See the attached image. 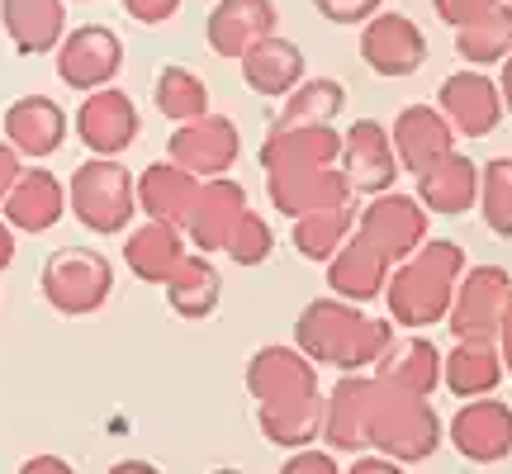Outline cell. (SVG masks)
Segmentation results:
<instances>
[{
	"mask_svg": "<svg viewBox=\"0 0 512 474\" xmlns=\"http://www.w3.org/2000/svg\"><path fill=\"white\" fill-rule=\"evenodd\" d=\"M456 53H460V62H470V67H498V62L512 53V5L508 0L494 5L489 15L460 24Z\"/></svg>",
	"mask_w": 512,
	"mask_h": 474,
	"instance_id": "obj_34",
	"label": "cell"
},
{
	"mask_svg": "<svg viewBox=\"0 0 512 474\" xmlns=\"http://www.w3.org/2000/svg\"><path fill=\"white\" fill-rule=\"evenodd\" d=\"M441 446V418L432 399L408 394L399 384L375 375V403H370V451L399 460V465H418L432 460Z\"/></svg>",
	"mask_w": 512,
	"mask_h": 474,
	"instance_id": "obj_2",
	"label": "cell"
},
{
	"mask_svg": "<svg viewBox=\"0 0 512 474\" xmlns=\"http://www.w3.org/2000/svg\"><path fill=\"white\" fill-rule=\"evenodd\" d=\"M19 171H24V157H19L15 147L0 138V204H5V195L15 190V181H19Z\"/></svg>",
	"mask_w": 512,
	"mask_h": 474,
	"instance_id": "obj_45",
	"label": "cell"
},
{
	"mask_svg": "<svg viewBox=\"0 0 512 474\" xmlns=\"http://www.w3.org/2000/svg\"><path fill=\"white\" fill-rule=\"evenodd\" d=\"M370 403H375V375H342L328 394L323 413V441L328 451H370Z\"/></svg>",
	"mask_w": 512,
	"mask_h": 474,
	"instance_id": "obj_21",
	"label": "cell"
},
{
	"mask_svg": "<svg viewBox=\"0 0 512 474\" xmlns=\"http://www.w3.org/2000/svg\"><path fill=\"white\" fill-rule=\"evenodd\" d=\"M0 29L19 57H48L67 38V0H0Z\"/></svg>",
	"mask_w": 512,
	"mask_h": 474,
	"instance_id": "obj_23",
	"label": "cell"
},
{
	"mask_svg": "<svg viewBox=\"0 0 512 474\" xmlns=\"http://www.w3.org/2000/svg\"><path fill=\"white\" fill-rule=\"evenodd\" d=\"M247 394H252L256 403L318 394V365L299 347H261V351H252V361H247Z\"/></svg>",
	"mask_w": 512,
	"mask_h": 474,
	"instance_id": "obj_22",
	"label": "cell"
},
{
	"mask_svg": "<svg viewBox=\"0 0 512 474\" xmlns=\"http://www.w3.org/2000/svg\"><path fill=\"white\" fill-rule=\"evenodd\" d=\"M166 290V304L176 318H190V323H200V318H214L219 313V299H223V275L219 266L209 261V256H190L176 266V275L162 285Z\"/></svg>",
	"mask_w": 512,
	"mask_h": 474,
	"instance_id": "obj_31",
	"label": "cell"
},
{
	"mask_svg": "<svg viewBox=\"0 0 512 474\" xmlns=\"http://www.w3.org/2000/svg\"><path fill=\"white\" fill-rule=\"evenodd\" d=\"M15 228H10V223H5V214H0V275H5V271H10V266H15Z\"/></svg>",
	"mask_w": 512,
	"mask_h": 474,
	"instance_id": "obj_49",
	"label": "cell"
},
{
	"mask_svg": "<svg viewBox=\"0 0 512 474\" xmlns=\"http://www.w3.org/2000/svg\"><path fill=\"white\" fill-rule=\"evenodd\" d=\"M465 275V252L451 237H427L413 256H403L399 266L389 271V285H384V304H389V318L408 332H422L441 323L451 313V299H456V285Z\"/></svg>",
	"mask_w": 512,
	"mask_h": 474,
	"instance_id": "obj_1",
	"label": "cell"
},
{
	"mask_svg": "<svg viewBox=\"0 0 512 474\" xmlns=\"http://www.w3.org/2000/svg\"><path fill=\"white\" fill-rule=\"evenodd\" d=\"M209 474H242V470H209Z\"/></svg>",
	"mask_w": 512,
	"mask_h": 474,
	"instance_id": "obj_52",
	"label": "cell"
},
{
	"mask_svg": "<svg viewBox=\"0 0 512 474\" xmlns=\"http://www.w3.org/2000/svg\"><path fill=\"white\" fill-rule=\"evenodd\" d=\"M437 110L446 114L451 128L465 133V138H489V133L503 124V91H498V81H489L484 72L465 67V72L441 81Z\"/></svg>",
	"mask_w": 512,
	"mask_h": 474,
	"instance_id": "obj_14",
	"label": "cell"
},
{
	"mask_svg": "<svg viewBox=\"0 0 512 474\" xmlns=\"http://www.w3.org/2000/svg\"><path fill=\"white\" fill-rule=\"evenodd\" d=\"M0 214H5V223L15 228V233H48V228H57L62 223V214H67V185L57 181L48 166H24L19 171L15 190L5 195V204H0Z\"/></svg>",
	"mask_w": 512,
	"mask_h": 474,
	"instance_id": "obj_20",
	"label": "cell"
},
{
	"mask_svg": "<svg viewBox=\"0 0 512 474\" xmlns=\"http://www.w3.org/2000/svg\"><path fill=\"white\" fill-rule=\"evenodd\" d=\"M0 133H5V143L15 147L19 157L48 162L57 147L67 143L72 119H67V110L57 105L53 95H19L15 105H5V114H0Z\"/></svg>",
	"mask_w": 512,
	"mask_h": 474,
	"instance_id": "obj_13",
	"label": "cell"
},
{
	"mask_svg": "<svg viewBox=\"0 0 512 474\" xmlns=\"http://www.w3.org/2000/svg\"><path fill=\"white\" fill-rule=\"evenodd\" d=\"M200 190V176H190L185 166H176L171 157L166 162H152L138 176V209L147 219H162V223H176L181 228L185 214H190V200Z\"/></svg>",
	"mask_w": 512,
	"mask_h": 474,
	"instance_id": "obj_32",
	"label": "cell"
},
{
	"mask_svg": "<svg viewBox=\"0 0 512 474\" xmlns=\"http://www.w3.org/2000/svg\"><path fill=\"white\" fill-rule=\"evenodd\" d=\"M361 62L375 76L403 81L427 62V34L399 10H380L361 24Z\"/></svg>",
	"mask_w": 512,
	"mask_h": 474,
	"instance_id": "obj_9",
	"label": "cell"
},
{
	"mask_svg": "<svg viewBox=\"0 0 512 474\" xmlns=\"http://www.w3.org/2000/svg\"><path fill=\"white\" fill-rule=\"evenodd\" d=\"M323 413H328V399L323 394H299V399H275V403H256V427L271 446H285V451H299V446H313L323 437Z\"/></svg>",
	"mask_w": 512,
	"mask_h": 474,
	"instance_id": "obj_30",
	"label": "cell"
},
{
	"mask_svg": "<svg viewBox=\"0 0 512 474\" xmlns=\"http://www.w3.org/2000/svg\"><path fill=\"white\" fill-rule=\"evenodd\" d=\"M124 5V15L133 19V24H147V29H157V24H166V19L181 15L185 0H119Z\"/></svg>",
	"mask_w": 512,
	"mask_h": 474,
	"instance_id": "obj_43",
	"label": "cell"
},
{
	"mask_svg": "<svg viewBox=\"0 0 512 474\" xmlns=\"http://www.w3.org/2000/svg\"><path fill=\"white\" fill-rule=\"evenodd\" d=\"M389 342H394V318H366V323L356 328V337H351V347L337 370H347V375L375 370V361L389 351Z\"/></svg>",
	"mask_w": 512,
	"mask_h": 474,
	"instance_id": "obj_40",
	"label": "cell"
},
{
	"mask_svg": "<svg viewBox=\"0 0 512 474\" xmlns=\"http://www.w3.org/2000/svg\"><path fill=\"white\" fill-rule=\"evenodd\" d=\"M143 133V119H138V105L133 95L119 91V86H105V91H91L81 105H76V138L91 157H124L128 147L138 143Z\"/></svg>",
	"mask_w": 512,
	"mask_h": 474,
	"instance_id": "obj_7",
	"label": "cell"
},
{
	"mask_svg": "<svg viewBox=\"0 0 512 474\" xmlns=\"http://www.w3.org/2000/svg\"><path fill=\"white\" fill-rule=\"evenodd\" d=\"M361 323H366V313H361V304H351V299H337V294L309 299L299 309V318H294V347L304 351L313 365H332L337 370Z\"/></svg>",
	"mask_w": 512,
	"mask_h": 474,
	"instance_id": "obj_8",
	"label": "cell"
},
{
	"mask_svg": "<svg viewBox=\"0 0 512 474\" xmlns=\"http://www.w3.org/2000/svg\"><path fill=\"white\" fill-rule=\"evenodd\" d=\"M105 474H162L157 470V465H152V460H138V456H128V460H114L110 470Z\"/></svg>",
	"mask_w": 512,
	"mask_h": 474,
	"instance_id": "obj_50",
	"label": "cell"
},
{
	"mask_svg": "<svg viewBox=\"0 0 512 474\" xmlns=\"http://www.w3.org/2000/svg\"><path fill=\"white\" fill-rule=\"evenodd\" d=\"M356 233V209L342 204V209H313V214H299L294 219V252L304 256V261H323L328 266L337 247Z\"/></svg>",
	"mask_w": 512,
	"mask_h": 474,
	"instance_id": "obj_36",
	"label": "cell"
},
{
	"mask_svg": "<svg viewBox=\"0 0 512 474\" xmlns=\"http://www.w3.org/2000/svg\"><path fill=\"white\" fill-rule=\"evenodd\" d=\"M347 474H403V465H399V460H389V456H380V451H375V456H366V451H361V456L351 460Z\"/></svg>",
	"mask_w": 512,
	"mask_h": 474,
	"instance_id": "obj_48",
	"label": "cell"
},
{
	"mask_svg": "<svg viewBox=\"0 0 512 474\" xmlns=\"http://www.w3.org/2000/svg\"><path fill=\"white\" fill-rule=\"evenodd\" d=\"M242 214H247V190L238 181H228V176H214V181H200L181 228L195 252L214 256V252H223V242L238 228Z\"/></svg>",
	"mask_w": 512,
	"mask_h": 474,
	"instance_id": "obj_16",
	"label": "cell"
},
{
	"mask_svg": "<svg viewBox=\"0 0 512 474\" xmlns=\"http://www.w3.org/2000/svg\"><path fill=\"white\" fill-rule=\"evenodd\" d=\"M152 105H157L162 119L185 124V119L209 114V86H204L190 67H176V62H171V67H162L157 81H152Z\"/></svg>",
	"mask_w": 512,
	"mask_h": 474,
	"instance_id": "obj_37",
	"label": "cell"
},
{
	"mask_svg": "<svg viewBox=\"0 0 512 474\" xmlns=\"http://www.w3.org/2000/svg\"><path fill=\"white\" fill-rule=\"evenodd\" d=\"M375 375L389 384H399L408 394L432 399V389L441 384V351L427 337H394L389 351L375 361Z\"/></svg>",
	"mask_w": 512,
	"mask_h": 474,
	"instance_id": "obj_33",
	"label": "cell"
},
{
	"mask_svg": "<svg viewBox=\"0 0 512 474\" xmlns=\"http://www.w3.org/2000/svg\"><path fill=\"white\" fill-rule=\"evenodd\" d=\"M166 157L176 166H185L190 176L200 181H214V176H228L233 162L242 157V133L233 119L223 114H200V119H185L176 124V133L166 138Z\"/></svg>",
	"mask_w": 512,
	"mask_h": 474,
	"instance_id": "obj_6",
	"label": "cell"
},
{
	"mask_svg": "<svg viewBox=\"0 0 512 474\" xmlns=\"http://www.w3.org/2000/svg\"><path fill=\"white\" fill-rule=\"evenodd\" d=\"M38 290L62 318H91L110 304L114 261L95 247H57L38 271Z\"/></svg>",
	"mask_w": 512,
	"mask_h": 474,
	"instance_id": "obj_4",
	"label": "cell"
},
{
	"mask_svg": "<svg viewBox=\"0 0 512 474\" xmlns=\"http://www.w3.org/2000/svg\"><path fill=\"white\" fill-rule=\"evenodd\" d=\"M479 209L489 233L512 237V157H494L479 166Z\"/></svg>",
	"mask_w": 512,
	"mask_h": 474,
	"instance_id": "obj_38",
	"label": "cell"
},
{
	"mask_svg": "<svg viewBox=\"0 0 512 474\" xmlns=\"http://www.w3.org/2000/svg\"><path fill=\"white\" fill-rule=\"evenodd\" d=\"M356 233L370 237L394 266L403 256H413L427 242V209H422L413 195H399V190H384V195H370V204L356 214Z\"/></svg>",
	"mask_w": 512,
	"mask_h": 474,
	"instance_id": "obj_10",
	"label": "cell"
},
{
	"mask_svg": "<svg viewBox=\"0 0 512 474\" xmlns=\"http://www.w3.org/2000/svg\"><path fill=\"white\" fill-rule=\"evenodd\" d=\"M503 62H508V67H503V76H498V91H503V114L512 119V53L503 57Z\"/></svg>",
	"mask_w": 512,
	"mask_h": 474,
	"instance_id": "obj_51",
	"label": "cell"
},
{
	"mask_svg": "<svg viewBox=\"0 0 512 474\" xmlns=\"http://www.w3.org/2000/svg\"><path fill=\"white\" fill-rule=\"evenodd\" d=\"M337 166L347 171V181L356 195H384L399 181V157L389 143V128L380 119H356L342 133V157Z\"/></svg>",
	"mask_w": 512,
	"mask_h": 474,
	"instance_id": "obj_12",
	"label": "cell"
},
{
	"mask_svg": "<svg viewBox=\"0 0 512 474\" xmlns=\"http://www.w3.org/2000/svg\"><path fill=\"white\" fill-rule=\"evenodd\" d=\"M280 474H342V465H337V456H332V451L299 446V451H290V460L280 465Z\"/></svg>",
	"mask_w": 512,
	"mask_h": 474,
	"instance_id": "obj_42",
	"label": "cell"
},
{
	"mask_svg": "<svg viewBox=\"0 0 512 474\" xmlns=\"http://www.w3.org/2000/svg\"><path fill=\"white\" fill-rule=\"evenodd\" d=\"M503 356H498L494 337H460L456 347L441 356V384L456 399H484L503 384Z\"/></svg>",
	"mask_w": 512,
	"mask_h": 474,
	"instance_id": "obj_27",
	"label": "cell"
},
{
	"mask_svg": "<svg viewBox=\"0 0 512 474\" xmlns=\"http://www.w3.org/2000/svg\"><path fill=\"white\" fill-rule=\"evenodd\" d=\"M498 356H503V370H508V380H512V290L508 299H503V313H498Z\"/></svg>",
	"mask_w": 512,
	"mask_h": 474,
	"instance_id": "obj_47",
	"label": "cell"
},
{
	"mask_svg": "<svg viewBox=\"0 0 512 474\" xmlns=\"http://www.w3.org/2000/svg\"><path fill=\"white\" fill-rule=\"evenodd\" d=\"M494 5H503V0H432L437 19H446L451 29H460V24H470V19H479V15H489Z\"/></svg>",
	"mask_w": 512,
	"mask_h": 474,
	"instance_id": "obj_44",
	"label": "cell"
},
{
	"mask_svg": "<svg viewBox=\"0 0 512 474\" xmlns=\"http://www.w3.org/2000/svg\"><path fill=\"white\" fill-rule=\"evenodd\" d=\"M280 29L275 0H219L209 19H204V38L209 48L228 62H242L261 38H271Z\"/></svg>",
	"mask_w": 512,
	"mask_h": 474,
	"instance_id": "obj_18",
	"label": "cell"
},
{
	"mask_svg": "<svg viewBox=\"0 0 512 474\" xmlns=\"http://www.w3.org/2000/svg\"><path fill=\"white\" fill-rule=\"evenodd\" d=\"M347 105V91H342V81H332V76H304L299 86H294L285 100H280V114H275L271 124L275 128H294V124H332L337 114Z\"/></svg>",
	"mask_w": 512,
	"mask_h": 474,
	"instance_id": "obj_35",
	"label": "cell"
},
{
	"mask_svg": "<svg viewBox=\"0 0 512 474\" xmlns=\"http://www.w3.org/2000/svg\"><path fill=\"white\" fill-rule=\"evenodd\" d=\"M418 204L437 219H460L479 204V166L465 152H446L418 176Z\"/></svg>",
	"mask_w": 512,
	"mask_h": 474,
	"instance_id": "obj_26",
	"label": "cell"
},
{
	"mask_svg": "<svg viewBox=\"0 0 512 474\" xmlns=\"http://www.w3.org/2000/svg\"><path fill=\"white\" fill-rule=\"evenodd\" d=\"M67 209L95 237L128 233L138 214V176L119 157H86L67 181Z\"/></svg>",
	"mask_w": 512,
	"mask_h": 474,
	"instance_id": "obj_3",
	"label": "cell"
},
{
	"mask_svg": "<svg viewBox=\"0 0 512 474\" xmlns=\"http://www.w3.org/2000/svg\"><path fill=\"white\" fill-rule=\"evenodd\" d=\"M508 290H512L508 271H498V266H465L456 299H451V313H446L456 342L460 337H498V313H503Z\"/></svg>",
	"mask_w": 512,
	"mask_h": 474,
	"instance_id": "obj_15",
	"label": "cell"
},
{
	"mask_svg": "<svg viewBox=\"0 0 512 474\" xmlns=\"http://www.w3.org/2000/svg\"><path fill=\"white\" fill-rule=\"evenodd\" d=\"M389 143H394V157H399L403 171L422 176L446 152H456V128H451V119L437 105H408V110H399L394 128H389Z\"/></svg>",
	"mask_w": 512,
	"mask_h": 474,
	"instance_id": "obj_19",
	"label": "cell"
},
{
	"mask_svg": "<svg viewBox=\"0 0 512 474\" xmlns=\"http://www.w3.org/2000/svg\"><path fill=\"white\" fill-rule=\"evenodd\" d=\"M342 157V133L332 124H294L266 128L261 143V166L266 171H294V166H337Z\"/></svg>",
	"mask_w": 512,
	"mask_h": 474,
	"instance_id": "obj_25",
	"label": "cell"
},
{
	"mask_svg": "<svg viewBox=\"0 0 512 474\" xmlns=\"http://www.w3.org/2000/svg\"><path fill=\"white\" fill-rule=\"evenodd\" d=\"M185 228H176V223H162V219H147L138 223L133 233L124 237V266L143 285H166L171 275H176V266L185 261Z\"/></svg>",
	"mask_w": 512,
	"mask_h": 474,
	"instance_id": "obj_28",
	"label": "cell"
},
{
	"mask_svg": "<svg viewBox=\"0 0 512 474\" xmlns=\"http://www.w3.org/2000/svg\"><path fill=\"white\" fill-rule=\"evenodd\" d=\"M451 446L470 465H498L512 456V408L498 399H465L451 418Z\"/></svg>",
	"mask_w": 512,
	"mask_h": 474,
	"instance_id": "obj_17",
	"label": "cell"
},
{
	"mask_svg": "<svg viewBox=\"0 0 512 474\" xmlns=\"http://www.w3.org/2000/svg\"><path fill=\"white\" fill-rule=\"evenodd\" d=\"M271 252H275L271 223L247 209V214L238 219V228L228 233V242H223V256L238 261V266H261V261H271Z\"/></svg>",
	"mask_w": 512,
	"mask_h": 474,
	"instance_id": "obj_39",
	"label": "cell"
},
{
	"mask_svg": "<svg viewBox=\"0 0 512 474\" xmlns=\"http://www.w3.org/2000/svg\"><path fill=\"white\" fill-rule=\"evenodd\" d=\"M76 5H95V0H76Z\"/></svg>",
	"mask_w": 512,
	"mask_h": 474,
	"instance_id": "obj_53",
	"label": "cell"
},
{
	"mask_svg": "<svg viewBox=\"0 0 512 474\" xmlns=\"http://www.w3.org/2000/svg\"><path fill=\"white\" fill-rule=\"evenodd\" d=\"M266 195L285 219L313 214V209H342L356 200L342 166H294V171H266Z\"/></svg>",
	"mask_w": 512,
	"mask_h": 474,
	"instance_id": "obj_11",
	"label": "cell"
},
{
	"mask_svg": "<svg viewBox=\"0 0 512 474\" xmlns=\"http://www.w3.org/2000/svg\"><path fill=\"white\" fill-rule=\"evenodd\" d=\"M304 67H309V62L299 53V43H290L285 34H271L242 57V81H247L256 95H266V100H285V95L309 76Z\"/></svg>",
	"mask_w": 512,
	"mask_h": 474,
	"instance_id": "obj_29",
	"label": "cell"
},
{
	"mask_svg": "<svg viewBox=\"0 0 512 474\" xmlns=\"http://www.w3.org/2000/svg\"><path fill=\"white\" fill-rule=\"evenodd\" d=\"M15 474H76V465H72V460H62V456H53V451H43V456L24 460Z\"/></svg>",
	"mask_w": 512,
	"mask_h": 474,
	"instance_id": "obj_46",
	"label": "cell"
},
{
	"mask_svg": "<svg viewBox=\"0 0 512 474\" xmlns=\"http://www.w3.org/2000/svg\"><path fill=\"white\" fill-rule=\"evenodd\" d=\"M57 81L67 91H105L114 86V76L124 72V38L114 34L110 24H76L67 29V38L57 43Z\"/></svg>",
	"mask_w": 512,
	"mask_h": 474,
	"instance_id": "obj_5",
	"label": "cell"
},
{
	"mask_svg": "<svg viewBox=\"0 0 512 474\" xmlns=\"http://www.w3.org/2000/svg\"><path fill=\"white\" fill-rule=\"evenodd\" d=\"M328 24H342V29H361L370 15H380L384 0H309Z\"/></svg>",
	"mask_w": 512,
	"mask_h": 474,
	"instance_id": "obj_41",
	"label": "cell"
},
{
	"mask_svg": "<svg viewBox=\"0 0 512 474\" xmlns=\"http://www.w3.org/2000/svg\"><path fill=\"white\" fill-rule=\"evenodd\" d=\"M389 271H394V261L370 242V237L351 233L337 256L328 261V290L337 299H351V304H370V299H380L384 285H389Z\"/></svg>",
	"mask_w": 512,
	"mask_h": 474,
	"instance_id": "obj_24",
	"label": "cell"
}]
</instances>
